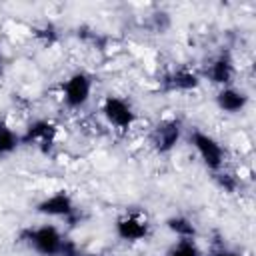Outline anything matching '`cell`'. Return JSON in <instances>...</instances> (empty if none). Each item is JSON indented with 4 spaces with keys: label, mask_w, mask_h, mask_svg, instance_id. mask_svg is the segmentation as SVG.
Wrapping results in <instances>:
<instances>
[{
    "label": "cell",
    "mask_w": 256,
    "mask_h": 256,
    "mask_svg": "<svg viewBox=\"0 0 256 256\" xmlns=\"http://www.w3.org/2000/svg\"><path fill=\"white\" fill-rule=\"evenodd\" d=\"M64 238L66 236L54 224L30 226L20 232V240L40 256H60Z\"/></svg>",
    "instance_id": "cell-1"
},
{
    "label": "cell",
    "mask_w": 256,
    "mask_h": 256,
    "mask_svg": "<svg viewBox=\"0 0 256 256\" xmlns=\"http://www.w3.org/2000/svg\"><path fill=\"white\" fill-rule=\"evenodd\" d=\"M188 142L190 146L196 150L198 158L202 160V164L210 170V172H218L224 168V162H226V150L224 146L208 132H202V130H192L188 134Z\"/></svg>",
    "instance_id": "cell-2"
},
{
    "label": "cell",
    "mask_w": 256,
    "mask_h": 256,
    "mask_svg": "<svg viewBox=\"0 0 256 256\" xmlns=\"http://www.w3.org/2000/svg\"><path fill=\"white\" fill-rule=\"evenodd\" d=\"M36 212L42 216H48V218H62L68 222V226H76L82 220V214L76 208L72 196L64 190H58L54 194L44 196L36 204Z\"/></svg>",
    "instance_id": "cell-3"
},
{
    "label": "cell",
    "mask_w": 256,
    "mask_h": 256,
    "mask_svg": "<svg viewBox=\"0 0 256 256\" xmlns=\"http://www.w3.org/2000/svg\"><path fill=\"white\" fill-rule=\"evenodd\" d=\"M100 114L108 126H112L114 130H120V132H126L130 128H134V124H136L134 106L122 96L108 94L100 104Z\"/></svg>",
    "instance_id": "cell-4"
},
{
    "label": "cell",
    "mask_w": 256,
    "mask_h": 256,
    "mask_svg": "<svg viewBox=\"0 0 256 256\" xmlns=\"http://www.w3.org/2000/svg\"><path fill=\"white\" fill-rule=\"evenodd\" d=\"M92 86H94V82L88 72L78 70V72L70 74L62 82V90H60V98H62L64 106L70 110L84 108L92 96Z\"/></svg>",
    "instance_id": "cell-5"
},
{
    "label": "cell",
    "mask_w": 256,
    "mask_h": 256,
    "mask_svg": "<svg viewBox=\"0 0 256 256\" xmlns=\"http://www.w3.org/2000/svg\"><path fill=\"white\" fill-rule=\"evenodd\" d=\"M56 136H58V126L52 120L36 118V120H32L28 124L24 134H20V142L36 146L40 152L48 154L54 148V144H56Z\"/></svg>",
    "instance_id": "cell-6"
},
{
    "label": "cell",
    "mask_w": 256,
    "mask_h": 256,
    "mask_svg": "<svg viewBox=\"0 0 256 256\" xmlns=\"http://www.w3.org/2000/svg\"><path fill=\"white\" fill-rule=\"evenodd\" d=\"M180 138H182V124L176 118L160 120L148 134V142L158 154H170L180 142Z\"/></svg>",
    "instance_id": "cell-7"
},
{
    "label": "cell",
    "mask_w": 256,
    "mask_h": 256,
    "mask_svg": "<svg viewBox=\"0 0 256 256\" xmlns=\"http://www.w3.org/2000/svg\"><path fill=\"white\" fill-rule=\"evenodd\" d=\"M116 236L126 242H140L150 236V222L140 212H126L114 224Z\"/></svg>",
    "instance_id": "cell-8"
},
{
    "label": "cell",
    "mask_w": 256,
    "mask_h": 256,
    "mask_svg": "<svg viewBox=\"0 0 256 256\" xmlns=\"http://www.w3.org/2000/svg\"><path fill=\"white\" fill-rule=\"evenodd\" d=\"M234 76H236V64H234V58L228 50L214 56L210 60V64L206 66V70H204V78L210 80L212 84L220 86V88L232 86Z\"/></svg>",
    "instance_id": "cell-9"
},
{
    "label": "cell",
    "mask_w": 256,
    "mask_h": 256,
    "mask_svg": "<svg viewBox=\"0 0 256 256\" xmlns=\"http://www.w3.org/2000/svg\"><path fill=\"white\" fill-rule=\"evenodd\" d=\"M160 82L166 92H192L200 86V76L190 68H176L166 72Z\"/></svg>",
    "instance_id": "cell-10"
},
{
    "label": "cell",
    "mask_w": 256,
    "mask_h": 256,
    "mask_svg": "<svg viewBox=\"0 0 256 256\" xmlns=\"http://www.w3.org/2000/svg\"><path fill=\"white\" fill-rule=\"evenodd\" d=\"M216 106L226 114H238L248 106V94L236 86H224L216 92Z\"/></svg>",
    "instance_id": "cell-11"
},
{
    "label": "cell",
    "mask_w": 256,
    "mask_h": 256,
    "mask_svg": "<svg viewBox=\"0 0 256 256\" xmlns=\"http://www.w3.org/2000/svg\"><path fill=\"white\" fill-rule=\"evenodd\" d=\"M166 228L178 238V240H196V224L184 216V214H174L166 218Z\"/></svg>",
    "instance_id": "cell-12"
},
{
    "label": "cell",
    "mask_w": 256,
    "mask_h": 256,
    "mask_svg": "<svg viewBox=\"0 0 256 256\" xmlns=\"http://www.w3.org/2000/svg\"><path fill=\"white\" fill-rule=\"evenodd\" d=\"M20 134L0 118V156H8L12 154L18 146H20Z\"/></svg>",
    "instance_id": "cell-13"
},
{
    "label": "cell",
    "mask_w": 256,
    "mask_h": 256,
    "mask_svg": "<svg viewBox=\"0 0 256 256\" xmlns=\"http://www.w3.org/2000/svg\"><path fill=\"white\" fill-rule=\"evenodd\" d=\"M164 256H202L196 240H176Z\"/></svg>",
    "instance_id": "cell-14"
},
{
    "label": "cell",
    "mask_w": 256,
    "mask_h": 256,
    "mask_svg": "<svg viewBox=\"0 0 256 256\" xmlns=\"http://www.w3.org/2000/svg\"><path fill=\"white\" fill-rule=\"evenodd\" d=\"M214 180H216V184H218V188L220 190H224V192H228V194H232V192H236V188H238V176L236 174H232V172H228L226 168H222V170H218V172H214Z\"/></svg>",
    "instance_id": "cell-15"
},
{
    "label": "cell",
    "mask_w": 256,
    "mask_h": 256,
    "mask_svg": "<svg viewBox=\"0 0 256 256\" xmlns=\"http://www.w3.org/2000/svg\"><path fill=\"white\" fill-rule=\"evenodd\" d=\"M36 36H38L40 40L52 44V42H56V38H58V28H56L52 22H46V24H42L40 28H36Z\"/></svg>",
    "instance_id": "cell-16"
},
{
    "label": "cell",
    "mask_w": 256,
    "mask_h": 256,
    "mask_svg": "<svg viewBox=\"0 0 256 256\" xmlns=\"http://www.w3.org/2000/svg\"><path fill=\"white\" fill-rule=\"evenodd\" d=\"M150 20H152V28H154L156 32H164V30L170 26V16H168V12H164V10L152 14Z\"/></svg>",
    "instance_id": "cell-17"
},
{
    "label": "cell",
    "mask_w": 256,
    "mask_h": 256,
    "mask_svg": "<svg viewBox=\"0 0 256 256\" xmlns=\"http://www.w3.org/2000/svg\"><path fill=\"white\" fill-rule=\"evenodd\" d=\"M210 256H242V254L236 252V250H230V248H226V246H218V248L212 250Z\"/></svg>",
    "instance_id": "cell-18"
},
{
    "label": "cell",
    "mask_w": 256,
    "mask_h": 256,
    "mask_svg": "<svg viewBox=\"0 0 256 256\" xmlns=\"http://www.w3.org/2000/svg\"><path fill=\"white\" fill-rule=\"evenodd\" d=\"M4 68H6V60H4V54H2V50H0V76L4 74Z\"/></svg>",
    "instance_id": "cell-19"
}]
</instances>
